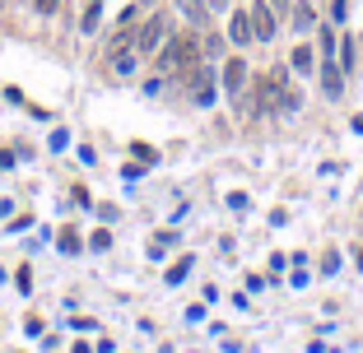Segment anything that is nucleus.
<instances>
[{"instance_id":"obj_2","label":"nucleus","mask_w":363,"mask_h":353,"mask_svg":"<svg viewBox=\"0 0 363 353\" xmlns=\"http://www.w3.org/2000/svg\"><path fill=\"white\" fill-rule=\"evenodd\" d=\"M256 107H270V112H285V107H294L298 98H294V89H289V75L285 70H270L261 84H256Z\"/></svg>"},{"instance_id":"obj_16","label":"nucleus","mask_w":363,"mask_h":353,"mask_svg":"<svg viewBox=\"0 0 363 353\" xmlns=\"http://www.w3.org/2000/svg\"><path fill=\"white\" fill-rule=\"evenodd\" d=\"M33 5H37V15H56V5H61V0H33Z\"/></svg>"},{"instance_id":"obj_6","label":"nucleus","mask_w":363,"mask_h":353,"mask_svg":"<svg viewBox=\"0 0 363 353\" xmlns=\"http://www.w3.org/2000/svg\"><path fill=\"white\" fill-rule=\"evenodd\" d=\"M242 84H247V61H242V56L223 61V89H228V93H242Z\"/></svg>"},{"instance_id":"obj_15","label":"nucleus","mask_w":363,"mask_h":353,"mask_svg":"<svg viewBox=\"0 0 363 353\" xmlns=\"http://www.w3.org/2000/svg\"><path fill=\"white\" fill-rule=\"evenodd\" d=\"M321 270H326V275H335V270H340V256H335V251H326V261H321Z\"/></svg>"},{"instance_id":"obj_3","label":"nucleus","mask_w":363,"mask_h":353,"mask_svg":"<svg viewBox=\"0 0 363 353\" xmlns=\"http://www.w3.org/2000/svg\"><path fill=\"white\" fill-rule=\"evenodd\" d=\"M163 37H168V19H163V15H154L140 33H135V51H140V56H158Z\"/></svg>"},{"instance_id":"obj_12","label":"nucleus","mask_w":363,"mask_h":353,"mask_svg":"<svg viewBox=\"0 0 363 353\" xmlns=\"http://www.w3.org/2000/svg\"><path fill=\"white\" fill-rule=\"evenodd\" d=\"M316 15H312V5H294V28H312Z\"/></svg>"},{"instance_id":"obj_9","label":"nucleus","mask_w":363,"mask_h":353,"mask_svg":"<svg viewBox=\"0 0 363 353\" xmlns=\"http://www.w3.org/2000/svg\"><path fill=\"white\" fill-rule=\"evenodd\" d=\"M321 84H326V98H340V93H345V75H340L331 61L321 65Z\"/></svg>"},{"instance_id":"obj_5","label":"nucleus","mask_w":363,"mask_h":353,"mask_svg":"<svg viewBox=\"0 0 363 353\" xmlns=\"http://www.w3.org/2000/svg\"><path fill=\"white\" fill-rule=\"evenodd\" d=\"M177 15L187 19V24H196V28H205L210 24V0H177Z\"/></svg>"},{"instance_id":"obj_14","label":"nucleus","mask_w":363,"mask_h":353,"mask_svg":"<svg viewBox=\"0 0 363 353\" xmlns=\"http://www.w3.org/2000/svg\"><path fill=\"white\" fill-rule=\"evenodd\" d=\"M340 65H345V70L354 65V42H340Z\"/></svg>"},{"instance_id":"obj_17","label":"nucleus","mask_w":363,"mask_h":353,"mask_svg":"<svg viewBox=\"0 0 363 353\" xmlns=\"http://www.w3.org/2000/svg\"><path fill=\"white\" fill-rule=\"evenodd\" d=\"M223 5H228V0H210V10H223Z\"/></svg>"},{"instance_id":"obj_10","label":"nucleus","mask_w":363,"mask_h":353,"mask_svg":"<svg viewBox=\"0 0 363 353\" xmlns=\"http://www.w3.org/2000/svg\"><path fill=\"white\" fill-rule=\"evenodd\" d=\"M140 61H144L140 51H117V56H112V70H117V75H130Z\"/></svg>"},{"instance_id":"obj_1","label":"nucleus","mask_w":363,"mask_h":353,"mask_svg":"<svg viewBox=\"0 0 363 353\" xmlns=\"http://www.w3.org/2000/svg\"><path fill=\"white\" fill-rule=\"evenodd\" d=\"M196 65H201V42L196 37H163V51H158L163 75H191Z\"/></svg>"},{"instance_id":"obj_4","label":"nucleus","mask_w":363,"mask_h":353,"mask_svg":"<svg viewBox=\"0 0 363 353\" xmlns=\"http://www.w3.org/2000/svg\"><path fill=\"white\" fill-rule=\"evenodd\" d=\"M247 15H252V33H256V42H270V37H275V10L256 0Z\"/></svg>"},{"instance_id":"obj_13","label":"nucleus","mask_w":363,"mask_h":353,"mask_svg":"<svg viewBox=\"0 0 363 353\" xmlns=\"http://www.w3.org/2000/svg\"><path fill=\"white\" fill-rule=\"evenodd\" d=\"M294 70H312V46H294Z\"/></svg>"},{"instance_id":"obj_11","label":"nucleus","mask_w":363,"mask_h":353,"mask_svg":"<svg viewBox=\"0 0 363 353\" xmlns=\"http://www.w3.org/2000/svg\"><path fill=\"white\" fill-rule=\"evenodd\" d=\"M98 15H103V10H98V0H89V5H84V19H79V28L94 33L98 28Z\"/></svg>"},{"instance_id":"obj_8","label":"nucleus","mask_w":363,"mask_h":353,"mask_svg":"<svg viewBox=\"0 0 363 353\" xmlns=\"http://www.w3.org/2000/svg\"><path fill=\"white\" fill-rule=\"evenodd\" d=\"M191 84H196V103H214V75L210 70H191Z\"/></svg>"},{"instance_id":"obj_18","label":"nucleus","mask_w":363,"mask_h":353,"mask_svg":"<svg viewBox=\"0 0 363 353\" xmlns=\"http://www.w3.org/2000/svg\"><path fill=\"white\" fill-rule=\"evenodd\" d=\"M144 5H149V0H144Z\"/></svg>"},{"instance_id":"obj_7","label":"nucleus","mask_w":363,"mask_h":353,"mask_svg":"<svg viewBox=\"0 0 363 353\" xmlns=\"http://www.w3.org/2000/svg\"><path fill=\"white\" fill-rule=\"evenodd\" d=\"M228 37H233L237 46H247V42L256 37V33H252V15H247V10H237V15H233V24H228Z\"/></svg>"}]
</instances>
